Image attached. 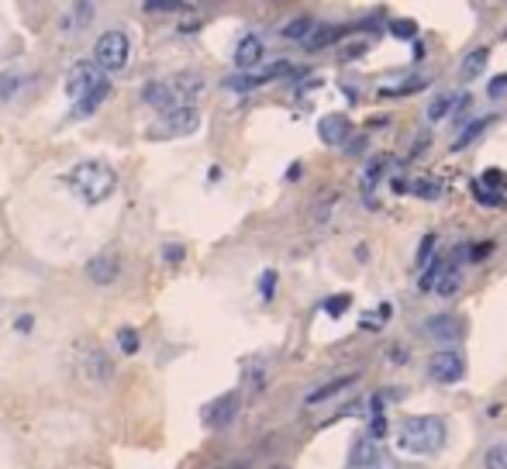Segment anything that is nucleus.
Here are the masks:
<instances>
[{
    "instance_id": "nucleus-1",
    "label": "nucleus",
    "mask_w": 507,
    "mask_h": 469,
    "mask_svg": "<svg viewBox=\"0 0 507 469\" xmlns=\"http://www.w3.org/2000/svg\"><path fill=\"white\" fill-rule=\"evenodd\" d=\"M203 94V76L201 73H176L169 80H152L145 83L142 100L149 107H156L159 114L176 110V107H194V100Z\"/></svg>"
},
{
    "instance_id": "nucleus-2",
    "label": "nucleus",
    "mask_w": 507,
    "mask_h": 469,
    "mask_svg": "<svg viewBox=\"0 0 507 469\" xmlns=\"http://www.w3.org/2000/svg\"><path fill=\"white\" fill-rule=\"evenodd\" d=\"M445 421L438 414H421V418H404L401 435H397V449L407 456H431L445 445Z\"/></svg>"
},
{
    "instance_id": "nucleus-3",
    "label": "nucleus",
    "mask_w": 507,
    "mask_h": 469,
    "mask_svg": "<svg viewBox=\"0 0 507 469\" xmlns=\"http://www.w3.org/2000/svg\"><path fill=\"white\" fill-rule=\"evenodd\" d=\"M69 187L73 193L80 197V200H87V204H103L114 187H117V176H114V170L101 163V159H87V163H80V166H73V173H69Z\"/></svg>"
},
{
    "instance_id": "nucleus-4",
    "label": "nucleus",
    "mask_w": 507,
    "mask_h": 469,
    "mask_svg": "<svg viewBox=\"0 0 507 469\" xmlns=\"http://www.w3.org/2000/svg\"><path fill=\"white\" fill-rule=\"evenodd\" d=\"M128 56H131V42L117 28L103 31L101 38H97V45H94V63L101 66L103 73H121L128 66Z\"/></svg>"
},
{
    "instance_id": "nucleus-5",
    "label": "nucleus",
    "mask_w": 507,
    "mask_h": 469,
    "mask_svg": "<svg viewBox=\"0 0 507 469\" xmlns=\"http://www.w3.org/2000/svg\"><path fill=\"white\" fill-rule=\"evenodd\" d=\"M197 128H201L197 107H176V110L159 114V121L149 128V138H183V135H194Z\"/></svg>"
},
{
    "instance_id": "nucleus-6",
    "label": "nucleus",
    "mask_w": 507,
    "mask_h": 469,
    "mask_svg": "<svg viewBox=\"0 0 507 469\" xmlns=\"http://www.w3.org/2000/svg\"><path fill=\"white\" fill-rule=\"evenodd\" d=\"M428 376L435 379V383H459L463 376H466V359H463V352L459 349H442V352H435L431 356V363H428Z\"/></svg>"
},
{
    "instance_id": "nucleus-7",
    "label": "nucleus",
    "mask_w": 507,
    "mask_h": 469,
    "mask_svg": "<svg viewBox=\"0 0 507 469\" xmlns=\"http://www.w3.org/2000/svg\"><path fill=\"white\" fill-rule=\"evenodd\" d=\"M107 76H103V69L97 63H76V66H69V73H66V97L76 104L83 94H90L97 83H103Z\"/></svg>"
},
{
    "instance_id": "nucleus-8",
    "label": "nucleus",
    "mask_w": 507,
    "mask_h": 469,
    "mask_svg": "<svg viewBox=\"0 0 507 469\" xmlns=\"http://www.w3.org/2000/svg\"><path fill=\"white\" fill-rule=\"evenodd\" d=\"M80 373L87 376V379H94V383H107L114 376V363H110V356L103 349L90 345V349L80 352Z\"/></svg>"
},
{
    "instance_id": "nucleus-9",
    "label": "nucleus",
    "mask_w": 507,
    "mask_h": 469,
    "mask_svg": "<svg viewBox=\"0 0 507 469\" xmlns=\"http://www.w3.org/2000/svg\"><path fill=\"white\" fill-rule=\"evenodd\" d=\"M94 17H97L94 0H73L69 10L59 17V28H63L66 35H80V31H87V28L94 24Z\"/></svg>"
},
{
    "instance_id": "nucleus-10",
    "label": "nucleus",
    "mask_w": 507,
    "mask_h": 469,
    "mask_svg": "<svg viewBox=\"0 0 507 469\" xmlns=\"http://www.w3.org/2000/svg\"><path fill=\"white\" fill-rule=\"evenodd\" d=\"M263 56H266V45H263L259 35H245V38L235 45V66H238L242 73H252V69L263 63Z\"/></svg>"
},
{
    "instance_id": "nucleus-11",
    "label": "nucleus",
    "mask_w": 507,
    "mask_h": 469,
    "mask_svg": "<svg viewBox=\"0 0 507 469\" xmlns=\"http://www.w3.org/2000/svg\"><path fill=\"white\" fill-rule=\"evenodd\" d=\"M424 331L435 338V342H459L463 338V321L459 318H452V314H435V318H428L424 321Z\"/></svg>"
},
{
    "instance_id": "nucleus-12",
    "label": "nucleus",
    "mask_w": 507,
    "mask_h": 469,
    "mask_svg": "<svg viewBox=\"0 0 507 469\" xmlns=\"http://www.w3.org/2000/svg\"><path fill=\"white\" fill-rule=\"evenodd\" d=\"M117 273H121V263H117V256H114V252H101V256H94V259L87 263V277L97 283V286L114 283V280H117Z\"/></svg>"
},
{
    "instance_id": "nucleus-13",
    "label": "nucleus",
    "mask_w": 507,
    "mask_h": 469,
    "mask_svg": "<svg viewBox=\"0 0 507 469\" xmlns=\"http://www.w3.org/2000/svg\"><path fill=\"white\" fill-rule=\"evenodd\" d=\"M317 135H321V142H328V145H342V142L349 138V117H345V114H324V117L317 121Z\"/></svg>"
},
{
    "instance_id": "nucleus-14",
    "label": "nucleus",
    "mask_w": 507,
    "mask_h": 469,
    "mask_svg": "<svg viewBox=\"0 0 507 469\" xmlns=\"http://www.w3.org/2000/svg\"><path fill=\"white\" fill-rule=\"evenodd\" d=\"M376 459H380V442L369 438V435L356 438V445L349 449V469H366V466H373Z\"/></svg>"
},
{
    "instance_id": "nucleus-15",
    "label": "nucleus",
    "mask_w": 507,
    "mask_h": 469,
    "mask_svg": "<svg viewBox=\"0 0 507 469\" xmlns=\"http://www.w3.org/2000/svg\"><path fill=\"white\" fill-rule=\"evenodd\" d=\"M487 63H490V49H473V52L459 63V80H463V83H473V80L487 69Z\"/></svg>"
},
{
    "instance_id": "nucleus-16",
    "label": "nucleus",
    "mask_w": 507,
    "mask_h": 469,
    "mask_svg": "<svg viewBox=\"0 0 507 469\" xmlns=\"http://www.w3.org/2000/svg\"><path fill=\"white\" fill-rule=\"evenodd\" d=\"M356 383V376H335L331 383H324V386H317V390H310L304 397L307 407H314V404H324V400H331L335 393H342V390H349Z\"/></svg>"
},
{
    "instance_id": "nucleus-17",
    "label": "nucleus",
    "mask_w": 507,
    "mask_h": 469,
    "mask_svg": "<svg viewBox=\"0 0 507 469\" xmlns=\"http://www.w3.org/2000/svg\"><path fill=\"white\" fill-rule=\"evenodd\" d=\"M235 404H238V397H235V393H228V397L214 400V404H210V411H207V425H210V428H224V425L235 418Z\"/></svg>"
},
{
    "instance_id": "nucleus-18",
    "label": "nucleus",
    "mask_w": 507,
    "mask_h": 469,
    "mask_svg": "<svg viewBox=\"0 0 507 469\" xmlns=\"http://www.w3.org/2000/svg\"><path fill=\"white\" fill-rule=\"evenodd\" d=\"M107 90H110V83L103 80V83H97L90 94H83L80 100H76V107H73V117H90L97 107L103 104V97H107Z\"/></svg>"
},
{
    "instance_id": "nucleus-19",
    "label": "nucleus",
    "mask_w": 507,
    "mask_h": 469,
    "mask_svg": "<svg viewBox=\"0 0 507 469\" xmlns=\"http://www.w3.org/2000/svg\"><path fill=\"white\" fill-rule=\"evenodd\" d=\"M345 35V28H335V24H321V28H314V35H307L304 45L310 52H317V49H328L331 42H338Z\"/></svg>"
},
{
    "instance_id": "nucleus-20",
    "label": "nucleus",
    "mask_w": 507,
    "mask_h": 469,
    "mask_svg": "<svg viewBox=\"0 0 507 469\" xmlns=\"http://www.w3.org/2000/svg\"><path fill=\"white\" fill-rule=\"evenodd\" d=\"M459 283H463V277H459V270H452V266H442V273L435 277V283H431V290L438 293V297H456L459 293Z\"/></svg>"
},
{
    "instance_id": "nucleus-21",
    "label": "nucleus",
    "mask_w": 507,
    "mask_h": 469,
    "mask_svg": "<svg viewBox=\"0 0 507 469\" xmlns=\"http://www.w3.org/2000/svg\"><path fill=\"white\" fill-rule=\"evenodd\" d=\"M480 466L483 469H507V438H497L483 449L480 456Z\"/></svg>"
},
{
    "instance_id": "nucleus-22",
    "label": "nucleus",
    "mask_w": 507,
    "mask_h": 469,
    "mask_svg": "<svg viewBox=\"0 0 507 469\" xmlns=\"http://www.w3.org/2000/svg\"><path fill=\"white\" fill-rule=\"evenodd\" d=\"M490 124H494V117H480V121L466 124V128H463V135L456 138V145H452V149H456V152H459V149H469V145H473V142H476V138H480Z\"/></svg>"
},
{
    "instance_id": "nucleus-23",
    "label": "nucleus",
    "mask_w": 507,
    "mask_h": 469,
    "mask_svg": "<svg viewBox=\"0 0 507 469\" xmlns=\"http://www.w3.org/2000/svg\"><path fill=\"white\" fill-rule=\"evenodd\" d=\"M256 87H263V76L259 73H238V76H228L224 80V90H231V94H249Z\"/></svg>"
},
{
    "instance_id": "nucleus-24",
    "label": "nucleus",
    "mask_w": 507,
    "mask_h": 469,
    "mask_svg": "<svg viewBox=\"0 0 507 469\" xmlns=\"http://www.w3.org/2000/svg\"><path fill=\"white\" fill-rule=\"evenodd\" d=\"M310 31H314V21H310V17H297V21L283 24V38H287V42H304Z\"/></svg>"
},
{
    "instance_id": "nucleus-25",
    "label": "nucleus",
    "mask_w": 507,
    "mask_h": 469,
    "mask_svg": "<svg viewBox=\"0 0 507 469\" xmlns=\"http://www.w3.org/2000/svg\"><path fill=\"white\" fill-rule=\"evenodd\" d=\"M452 104H456V97H449V94L435 97V100L428 104V121H442V117L452 110Z\"/></svg>"
},
{
    "instance_id": "nucleus-26",
    "label": "nucleus",
    "mask_w": 507,
    "mask_h": 469,
    "mask_svg": "<svg viewBox=\"0 0 507 469\" xmlns=\"http://www.w3.org/2000/svg\"><path fill=\"white\" fill-rule=\"evenodd\" d=\"M24 83H28L24 76H17V73H3V76H0V100H10Z\"/></svg>"
},
{
    "instance_id": "nucleus-27",
    "label": "nucleus",
    "mask_w": 507,
    "mask_h": 469,
    "mask_svg": "<svg viewBox=\"0 0 507 469\" xmlns=\"http://www.w3.org/2000/svg\"><path fill=\"white\" fill-rule=\"evenodd\" d=\"M349 304H352V297H349V293H335V297H328V300H324V314H331V318H342Z\"/></svg>"
},
{
    "instance_id": "nucleus-28",
    "label": "nucleus",
    "mask_w": 507,
    "mask_h": 469,
    "mask_svg": "<svg viewBox=\"0 0 507 469\" xmlns=\"http://www.w3.org/2000/svg\"><path fill=\"white\" fill-rule=\"evenodd\" d=\"M117 345H121L124 356H135V352H138V331H135V328H121V331H117Z\"/></svg>"
},
{
    "instance_id": "nucleus-29",
    "label": "nucleus",
    "mask_w": 507,
    "mask_h": 469,
    "mask_svg": "<svg viewBox=\"0 0 507 469\" xmlns=\"http://www.w3.org/2000/svg\"><path fill=\"white\" fill-rule=\"evenodd\" d=\"M414 193H417L421 200H438V197H442V187H438V183L421 180V183H414Z\"/></svg>"
},
{
    "instance_id": "nucleus-30",
    "label": "nucleus",
    "mask_w": 507,
    "mask_h": 469,
    "mask_svg": "<svg viewBox=\"0 0 507 469\" xmlns=\"http://www.w3.org/2000/svg\"><path fill=\"white\" fill-rule=\"evenodd\" d=\"M273 290H276V270H266L263 280H259V293H263V300H273Z\"/></svg>"
},
{
    "instance_id": "nucleus-31",
    "label": "nucleus",
    "mask_w": 507,
    "mask_h": 469,
    "mask_svg": "<svg viewBox=\"0 0 507 469\" xmlns=\"http://www.w3.org/2000/svg\"><path fill=\"white\" fill-rule=\"evenodd\" d=\"M183 7V0H145V10H152V14H163V10H180Z\"/></svg>"
},
{
    "instance_id": "nucleus-32",
    "label": "nucleus",
    "mask_w": 507,
    "mask_h": 469,
    "mask_svg": "<svg viewBox=\"0 0 507 469\" xmlns=\"http://www.w3.org/2000/svg\"><path fill=\"white\" fill-rule=\"evenodd\" d=\"M390 31H394V38H414V35H417L414 21H394V24H390Z\"/></svg>"
},
{
    "instance_id": "nucleus-33",
    "label": "nucleus",
    "mask_w": 507,
    "mask_h": 469,
    "mask_svg": "<svg viewBox=\"0 0 507 469\" xmlns=\"http://www.w3.org/2000/svg\"><path fill=\"white\" fill-rule=\"evenodd\" d=\"M431 252H435V235H424L421 238V249H417V266H424Z\"/></svg>"
},
{
    "instance_id": "nucleus-34",
    "label": "nucleus",
    "mask_w": 507,
    "mask_h": 469,
    "mask_svg": "<svg viewBox=\"0 0 507 469\" xmlns=\"http://www.w3.org/2000/svg\"><path fill=\"white\" fill-rule=\"evenodd\" d=\"M487 94L494 97V100H497V97H504V94H507V73H501V76H494V80H490V87H487Z\"/></svg>"
},
{
    "instance_id": "nucleus-35",
    "label": "nucleus",
    "mask_w": 507,
    "mask_h": 469,
    "mask_svg": "<svg viewBox=\"0 0 507 469\" xmlns=\"http://www.w3.org/2000/svg\"><path fill=\"white\" fill-rule=\"evenodd\" d=\"M383 435H387V418H383V414H376V418H373V425H369V438H376V442H380Z\"/></svg>"
},
{
    "instance_id": "nucleus-36",
    "label": "nucleus",
    "mask_w": 507,
    "mask_h": 469,
    "mask_svg": "<svg viewBox=\"0 0 507 469\" xmlns=\"http://www.w3.org/2000/svg\"><path fill=\"white\" fill-rule=\"evenodd\" d=\"M163 259H166V263H180V259H183V245H166V249H163Z\"/></svg>"
},
{
    "instance_id": "nucleus-37",
    "label": "nucleus",
    "mask_w": 507,
    "mask_h": 469,
    "mask_svg": "<svg viewBox=\"0 0 507 469\" xmlns=\"http://www.w3.org/2000/svg\"><path fill=\"white\" fill-rule=\"evenodd\" d=\"M366 469H401V466H397V463H394L390 456H380V459H376L373 466H366Z\"/></svg>"
},
{
    "instance_id": "nucleus-38",
    "label": "nucleus",
    "mask_w": 507,
    "mask_h": 469,
    "mask_svg": "<svg viewBox=\"0 0 507 469\" xmlns=\"http://www.w3.org/2000/svg\"><path fill=\"white\" fill-rule=\"evenodd\" d=\"M31 324H35V321H31L28 314H21V318L14 321V328H17V331H31Z\"/></svg>"
},
{
    "instance_id": "nucleus-39",
    "label": "nucleus",
    "mask_w": 507,
    "mask_h": 469,
    "mask_svg": "<svg viewBox=\"0 0 507 469\" xmlns=\"http://www.w3.org/2000/svg\"><path fill=\"white\" fill-rule=\"evenodd\" d=\"M490 249H494L490 242H487V245H476V249H473V259H483V256H490Z\"/></svg>"
}]
</instances>
